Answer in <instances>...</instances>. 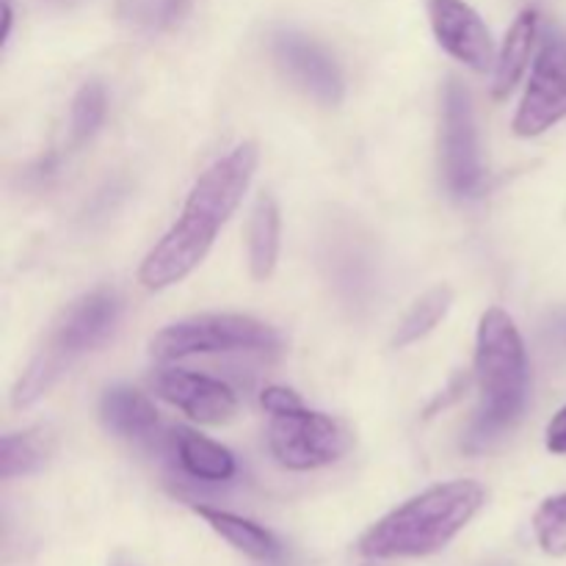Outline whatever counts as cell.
<instances>
[{"instance_id":"obj_1","label":"cell","mask_w":566,"mask_h":566,"mask_svg":"<svg viewBox=\"0 0 566 566\" xmlns=\"http://www.w3.org/2000/svg\"><path fill=\"white\" fill-rule=\"evenodd\" d=\"M258 144H238L232 153L202 171L188 193L182 213L164 238L149 249L138 269V282L147 291H164L186 280L213 247L216 235L241 205L254 171H258Z\"/></svg>"},{"instance_id":"obj_2","label":"cell","mask_w":566,"mask_h":566,"mask_svg":"<svg viewBox=\"0 0 566 566\" xmlns=\"http://www.w3.org/2000/svg\"><path fill=\"white\" fill-rule=\"evenodd\" d=\"M486 492L479 481L459 479L429 486L370 525L359 539L365 558H423L451 545L481 512Z\"/></svg>"},{"instance_id":"obj_3","label":"cell","mask_w":566,"mask_h":566,"mask_svg":"<svg viewBox=\"0 0 566 566\" xmlns=\"http://www.w3.org/2000/svg\"><path fill=\"white\" fill-rule=\"evenodd\" d=\"M475 385L479 412L468 431V451H486L492 440L512 429L528 396V354L512 315L490 307L475 335Z\"/></svg>"},{"instance_id":"obj_4","label":"cell","mask_w":566,"mask_h":566,"mask_svg":"<svg viewBox=\"0 0 566 566\" xmlns=\"http://www.w3.org/2000/svg\"><path fill=\"white\" fill-rule=\"evenodd\" d=\"M119 298L111 291H92L72 302L55 321L48 343L33 357L28 370L22 374L20 385L14 387V407H31L59 381V376L83 357L86 352L97 348L105 337L114 332L119 321Z\"/></svg>"},{"instance_id":"obj_5","label":"cell","mask_w":566,"mask_h":566,"mask_svg":"<svg viewBox=\"0 0 566 566\" xmlns=\"http://www.w3.org/2000/svg\"><path fill=\"white\" fill-rule=\"evenodd\" d=\"M276 348H280V335L274 326L232 313L191 315L160 329L149 343V354L158 363H180L205 354L276 352Z\"/></svg>"},{"instance_id":"obj_6","label":"cell","mask_w":566,"mask_h":566,"mask_svg":"<svg viewBox=\"0 0 566 566\" xmlns=\"http://www.w3.org/2000/svg\"><path fill=\"white\" fill-rule=\"evenodd\" d=\"M354 437L340 420L324 412H307L304 407L285 415H271L269 448L276 462L296 473L326 468L343 459Z\"/></svg>"},{"instance_id":"obj_7","label":"cell","mask_w":566,"mask_h":566,"mask_svg":"<svg viewBox=\"0 0 566 566\" xmlns=\"http://www.w3.org/2000/svg\"><path fill=\"white\" fill-rule=\"evenodd\" d=\"M566 119V33L553 31L542 42L523 103L514 114V133L534 138Z\"/></svg>"},{"instance_id":"obj_8","label":"cell","mask_w":566,"mask_h":566,"mask_svg":"<svg viewBox=\"0 0 566 566\" xmlns=\"http://www.w3.org/2000/svg\"><path fill=\"white\" fill-rule=\"evenodd\" d=\"M440 158L446 186L457 197H473L481 188L479 136H475V116L470 92L451 77L442 97V130Z\"/></svg>"},{"instance_id":"obj_9","label":"cell","mask_w":566,"mask_h":566,"mask_svg":"<svg viewBox=\"0 0 566 566\" xmlns=\"http://www.w3.org/2000/svg\"><path fill=\"white\" fill-rule=\"evenodd\" d=\"M153 390L164 401L186 412L202 426L230 423L238 412V398L224 381L182 368H160L153 374Z\"/></svg>"},{"instance_id":"obj_10","label":"cell","mask_w":566,"mask_h":566,"mask_svg":"<svg viewBox=\"0 0 566 566\" xmlns=\"http://www.w3.org/2000/svg\"><path fill=\"white\" fill-rule=\"evenodd\" d=\"M429 20L440 48L470 70L486 72L497 61L490 28L464 0H429Z\"/></svg>"},{"instance_id":"obj_11","label":"cell","mask_w":566,"mask_h":566,"mask_svg":"<svg viewBox=\"0 0 566 566\" xmlns=\"http://www.w3.org/2000/svg\"><path fill=\"white\" fill-rule=\"evenodd\" d=\"M274 59L287 77L310 97L337 105L343 97V75L329 53L310 36L296 31H280L274 36Z\"/></svg>"},{"instance_id":"obj_12","label":"cell","mask_w":566,"mask_h":566,"mask_svg":"<svg viewBox=\"0 0 566 566\" xmlns=\"http://www.w3.org/2000/svg\"><path fill=\"white\" fill-rule=\"evenodd\" d=\"M166 446L175 451L177 464L186 470L191 479L205 481V484H224L238 473V462L232 451H227L219 442L197 434V431L177 429L166 437Z\"/></svg>"},{"instance_id":"obj_13","label":"cell","mask_w":566,"mask_h":566,"mask_svg":"<svg viewBox=\"0 0 566 566\" xmlns=\"http://www.w3.org/2000/svg\"><path fill=\"white\" fill-rule=\"evenodd\" d=\"M99 418L105 429L127 440H147L158 429V409L144 392L127 385L108 387L99 398Z\"/></svg>"},{"instance_id":"obj_14","label":"cell","mask_w":566,"mask_h":566,"mask_svg":"<svg viewBox=\"0 0 566 566\" xmlns=\"http://www.w3.org/2000/svg\"><path fill=\"white\" fill-rule=\"evenodd\" d=\"M191 509L197 517H202L221 539L230 542L243 556L254 558V562H276L282 556V547L276 542V536L271 531H265L263 525L252 523L247 517H238V514L221 512V509L213 506H199V503H193Z\"/></svg>"},{"instance_id":"obj_15","label":"cell","mask_w":566,"mask_h":566,"mask_svg":"<svg viewBox=\"0 0 566 566\" xmlns=\"http://www.w3.org/2000/svg\"><path fill=\"white\" fill-rule=\"evenodd\" d=\"M536 36H539V14L534 9H525L517 20L509 28L506 39H503L501 55L495 61V86L492 94L497 99L506 97L514 86L520 83V77L525 75L531 61V50H534Z\"/></svg>"},{"instance_id":"obj_16","label":"cell","mask_w":566,"mask_h":566,"mask_svg":"<svg viewBox=\"0 0 566 566\" xmlns=\"http://www.w3.org/2000/svg\"><path fill=\"white\" fill-rule=\"evenodd\" d=\"M280 205L271 193H260L249 219V271L258 282L269 280L280 260Z\"/></svg>"},{"instance_id":"obj_17","label":"cell","mask_w":566,"mask_h":566,"mask_svg":"<svg viewBox=\"0 0 566 566\" xmlns=\"http://www.w3.org/2000/svg\"><path fill=\"white\" fill-rule=\"evenodd\" d=\"M55 451V434L50 426H33L20 434H6L0 440V479L31 475L48 464Z\"/></svg>"},{"instance_id":"obj_18","label":"cell","mask_w":566,"mask_h":566,"mask_svg":"<svg viewBox=\"0 0 566 566\" xmlns=\"http://www.w3.org/2000/svg\"><path fill=\"white\" fill-rule=\"evenodd\" d=\"M451 304H453V291L448 285H437L431 287V291H426L423 296L409 307V313L403 315L401 324H398L396 337H392L396 348L412 346V343L423 340L429 332H434L437 324L448 315Z\"/></svg>"},{"instance_id":"obj_19","label":"cell","mask_w":566,"mask_h":566,"mask_svg":"<svg viewBox=\"0 0 566 566\" xmlns=\"http://www.w3.org/2000/svg\"><path fill=\"white\" fill-rule=\"evenodd\" d=\"M105 88L97 81L83 83L81 92L72 99V114H70V136L72 144H83L97 133V127L105 119Z\"/></svg>"},{"instance_id":"obj_20","label":"cell","mask_w":566,"mask_h":566,"mask_svg":"<svg viewBox=\"0 0 566 566\" xmlns=\"http://www.w3.org/2000/svg\"><path fill=\"white\" fill-rule=\"evenodd\" d=\"M534 534L542 551L551 558L566 556V492L553 495L536 509Z\"/></svg>"},{"instance_id":"obj_21","label":"cell","mask_w":566,"mask_h":566,"mask_svg":"<svg viewBox=\"0 0 566 566\" xmlns=\"http://www.w3.org/2000/svg\"><path fill=\"white\" fill-rule=\"evenodd\" d=\"M191 0H125L122 14L142 28H169L182 20Z\"/></svg>"},{"instance_id":"obj_22","label":"cell","mask_w":566,"mask_h":566,"mask_svg":"<svg viewBox=\"0 0 566 566\" xmlns=\"http://www.w3.org/2000/svg\"><path fill=\"white\" fill-rule=\"evenodd\" d=\"M329 258H332L329 260L332 269H335V271L346 269V274L337 280V285L346 287L348 296L354 298L359 293V287L368 285V276H365V269H368V265H365L363 254L357 252V243H352V241L337 243V247H332Z\"/></svg>"},{"instance_id":"obj_23","label":"cell","mask_w":566,"mask_h":566,"mask_svg":"<svg viewBox=\"0 0 566 566\" xmlns=\"http://www.w3.org/2000/svg\"><path fill=\"white\" fill-rule=\"evenodd\" d=\"M260 403H263L265 412L285 415V412H293V409L302 407V398H298L291 387L274 385V387H265V390L260 392Z\"/></svg>"},{"instance_id":"obj_24","label":"cell","mask_w":566,"mask_h":566,"mask_svg":"<svg viewBox=\"0 0 566 566\" xmlns=\"http://www.w3.org/2000/svg\"><path fill=\"white\" fill-rule=\"evenodd\" d=\"M545 446L551 453H558L564 457L566 453V403L553 415V420L547 423V434H545Z\"/></svg>"},{"instance_id":"obj_25","label":"cell","mask_w":566,"mask_h":566,"mask_svg":"<svg viewBox=\"0 0 566 566\" xmlns=\"http://www.w3.org/2000/svg\"><path fill=\"white\" fill-rule=\"evenodd\" d=\"M0 17H3V28H0V44H6L11 31V3L9 0H0Z\"/></svg>"}]
</instances>
